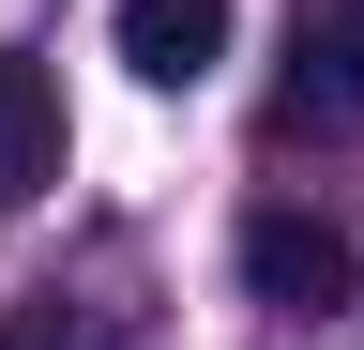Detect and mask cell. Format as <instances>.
Wrapping results in <instances>:
<instances>
[{
	"mask_svg": "<svg viewBox=\"0 0 364 350\" xmlns=\"http://www.w3.org/2000/svg\"><path fill=\"white\" fill-rule=\"evenodd\" d=\"M243 289L258 304H304V320L349 304V229H334V213H258V229H243Z\"/></svg>",
	"mask_w": 364,
	"mask_h": 350,
	"instance_id": "cell-1",
	"label": "cell"
},
{
	"mask_svg": "<svg viewBox=\"0 0 364 350\" xmlns=\"http://www.w3.org/2000/svg\"><path fill=\"white\" fill-rule=\"evenodd\" d=\"M46 183H61V76L0 61V213H31Z\"/></svg>",
	"mask_w": 364,
	"mask_h": 350,
	"instance_id": "cell-2",
	"label": "cell"
},
{
	"mask_svg": "<svg viewBox=\"0 0 364 350\" xmlns=\"http://www.w3.org/2000/svg\"><path fill=\"white\" fill-rule=\"evenodd\" d=\"M122 61L152 76V92H198L228 61V0H122Z\"/></svg>",
	"mask_w": 364,
	"mask_h": 350,
	"instance_id": "cell-3",
	"label": "cell"
},
{
	"mask_svg": "<svg viewBox=\"0 0 364 350\" xmlns=\"http://www.w3.org/2000/svg\"><path fill=\"white\" fill-rule=\"evenodd\" d=\"M289 122H364V0L304 31V76H289Z\"/></svg>",
	"mask_w": 364,
	"mask_h": 350,
	"instance_id": "cell-4",
	"label": "cell"
},
{
	"mask_svg": "<svg viewBox=\"0 0 364 350\" xmlns=\"http://www.w3.org/2000/svg\"><path fill=\"white\" fill-rule=\"evenodd\" d=\"M0 350H136V320L91 304V289H16L0 304Z\"/></svg>",
	"mask_w": 364,
	"mask_h": 350,
	"instance_id": "cell-5",
	"label": "cell"
}]
</instances>
